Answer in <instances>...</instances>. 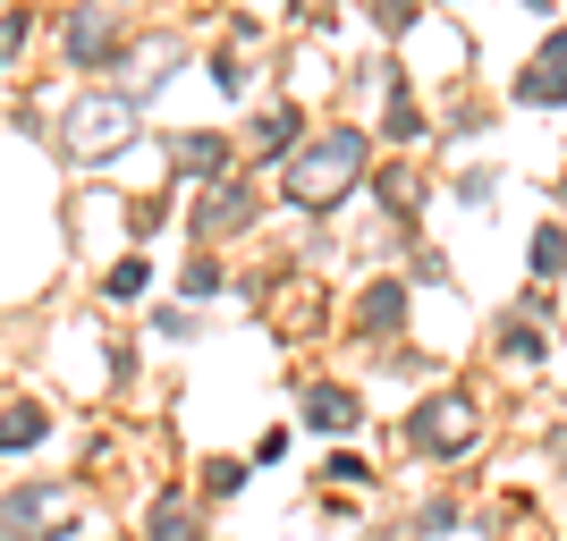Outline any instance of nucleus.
Wrapping results in <instances>:
<instances>
[{"mask_svg": "<svg viewBox=\"0 0 567 541\" xmlns=\"http://www.w3.org/2000/svg\"><path fill=\"white\" fill-rule=\"evenodd\" d=\"M373 162H381L373 127H364V118H331V127H313V136L280 162V204L297 220H339L355 195H364Z\"/></svg>", "mask_w": 567, "mask_h": 541, "instance_id": "f257e3e1", "label": "nucleus"}, {"mask_svg": "<svg viewBox=\"0 0 567 541\" xmlns=\"http://www.w3.org/2000/svg\"><path fill=\"white\" fill-rule=\"evenodd\" d=\"M399 440H406V457H424V466H457V457L483 448V406H474L466 389H424V398L406 406Z\"/></svg>", "mask_w": 567, "mask_h": 541, "instance_id": "f03ea898", "label": "nucleus"}, {"mask_svg": "<svg viewBox=\"0 0 567 541\" xmlns=\"http://www.w3.org/2000/svg\"><path fill=\"white\" fill-rule=\"evenodd\" d=\"M51 136H60V153H69V162L94 169V162H118V153L144 136V111L118 94V85H94V94H76V102H69V118H60Z\"/></svg>", "mask_w": 567, "mask_h": 541, "instance_id": "7ed1b4c3", "label": "nucleus"}, {"mask_svg": "<svg viewBox=\"0 0 567 541\" xmlns=\"http://www.w3.org/2000/svg\"><path fill=\"white\" fill-rule=\"evenodd\" d=\"M406 322H415V280H406V271H364L355 296H348V339L390 355L406 339Z\"/></svg>", "mask_w": 567, "mask_h": 541, "instance_id": "20e7f679", "label": "nucleus"}, {"mask_svg": "<svg viewBox=\"0 0 567 541\" xmlns=\"http://www.w3.org/2000/svg\"><path fill=\"white\" fill-rule=\"evenodd\" d=\"M76 524H85L76 482H18V491H0V541H76Z\"/></svg>", "mask_w": 567, "mask_h": 541, "instance_id": "39448f33", "label": "nucleus"}, {"mask_svg": "<svg viewBox=\"0 0 567 541\" xmlns=\"http://www.w3.org/2000/svg\"><path fill=\"white\" fill-rule=\"evenodd\" d=\"M262 220V187H255V169H229V178H213V187L187 204V237L204 246V254H220L229 237H246Z\"/></svg>", "mask_w": 567, "mask_h": 541, "instance_id": "423d86ee", "label": "nucleus"}, {"mask_svg": "<svg viewBox=\"0 0 567 541\" xmlns=\"http://www.w3.org/2000/svg\"><path fill=\"white\" fill-rule=\"evenodd\" d=\"M60 60L76 76H111L127 60V25H118V0H69V18H60Z\"/></svg>", "mask_w": 567, "mask_h": 541, "instance_id": "0eeeda50", "label": "nucleus"}, {"mask_svg": "<svg viewBox=\"0 0 567 541\" xmlns=\"http://www.w3.org/2000/svg\"><path fill=\"white\" fill-rule=\"evenodd\" d=\"M432 136H441V127H432V102L415 94V69H406V60H390L381 102H373V144H381V153H424Z\"/></svg>", "mask_w": 567, "mask_h": 541, "instance_id": "6e6552de", "label": "nucleus"}, {"mask_svg": "<svg viewBox=\"0 0 567 541\" xmlns=\"http://www.w3.org/2000/svg\"><path fill=\"white\" fill-rule=\"evenodd\" d=\"M364 187H373V204H381V220H390V237H399V246H415V237H424L432 178H424V162H415V153H381Z\"/></svg>", "mask_w": 567, "mask_h": 541, "instance_id": "1a4fd4ad", "label": "nucleus"}, {"mask_svg": "<svg viewBox=\"0 0 567 541\" xmlns=\"http://www.w3.org/2000/svg\"><path fill=\"white\" fill-rule=\"evenodd\" d=\"M306 94H280V102H262L255 118H246V144H237V162L246 169H280L297 144H306Z\"/></svg>", "mask_w": 567, "mask_h": 541, "instance_id": "9d476101", "label": "nucleus"}, {"mask_svg": "<svg viewBox=\"0 0 567 541\" xmlns=\"http://www.w3.org/2000/svg\"><path fill=\"white\" fill-rule=\"evenodd\" d=\"M162 169L178 178V187H213V178L237 169V136H220V127H169L162 136Z\"/></svg>", "mask_w": 567, "mask_h": 541, "instance_id": "9b49d317", "label": "nucleus"}, {"mask_svg": "<svg viewBox=\"0 0 567 541\" xmlns=\"http://www.w3.org/2000/svg\"><path fill=\"white\" fill-rule=\"evenodd\" d=\"M297 424H306L313 440H355V431H364V389L313 373L306 389H297Z\"/></svg>", "mask_w": 567, "mask_h": 541, "instance_id": "f8f14e48", "label": "nucleus"}, {"mask_svg": "<svg viewBox=\"0 0 567 541\" xmlns=\"http://www.w3.org/2000/svg\"><path fill=\"white\" fill-rule=\"evenodd\" d=\"M508 102L517 111H567V25H550L525 69H508Z\"/></svg>", "mask_w": 567, "mask_h": 541, "instance_id": "ddd939ff", "label": "nucleus"}, {"mask_svg": "<svg viewBox=\"0 0 567 541\" xmlns=\"http://www.w3.org/2000/svg\"><path fill=\"white\" fill-rule=\"evenodd\" d=\"M492 355L499 364H517V373H534V364H550V330H543V313H499V330H492Z\"/></svg>", "mask_w": 567, "mask_h": 541, "instance_id": "4468645a", "label": "nucleus"}, {"mask_svg": "<svg viewBox=\"0 0 567 541\" xmlns=\"http://www.w3.org/2000/svg\"><path fill=\"white\" fill-rule=\"evenodd\" d=\"M499 187H508V169H499V162H466V169L450 178V204H457V212H474V220H483V212L499 204Z\"/></svg>", "mask_w": 567, "mask_h": 541, "instance_id": "2eb2a0df", "label": "nucleus"}, {"mask_svg": "<svg viewBox=\"0 0 567 541\" xmlns=\"http://www.w3.org/2000/svg\"><path fill=\"white\" fill-rule=\"evenodd\" d=\"M525 271H534V288L567 280V220H543V229L525 237Z\"/></svg>", "mask_w": 567, "mask_h": 541, "instance_id": "dca6fc26", "label": "nucleus"}, {"mask_svg": "<svg viewBox=\"0 0 567 541\" xmlns=\"http://www.w3.org/2000/svg\"><path fill=\"white\" fill-rule=\"evenodd\" d=\"M144 541H204V524H195V499H187V491H162L153 508H144Z\"/></svg>", "mask_w": 567, "mask_h": 541, "instance_id": "f3484780", "label": "nucleus"}, {"mask_svg": "<svg viewBox=\"0 0 567 541\" xmlns=\"http://www.w3.org/2000/svg\"><path fill=\"white\" fill-rule=\"evenodd\" d=\"M213 296H229V262L195 246V254L178 262V305H213Z\"/></svg>", "mask_w": 567, "mask_h": 541, "instance_id": "a211bd4d", "label": "nucleus"}, {"mask_svg": "<svg viewBox=\"0 0 567 541\" xmlns=\"http://www.w3.org/2000/svg\"><path fill=\"white\" fill-rule=\"evenodd\" d=\"M43 440H51V406H34V398L0 406V457H9V448H43Z\"/></svg>", "mask_w": 567, "mask_h": 541, "instance_id": "6ab92c4d", "label": "nucleus"}, {"mask_svg": "<svg viewBox=\"0 0 567 541\" xmlns=\"http://www.w3.org/2000/svg\"><path fill=\"white\" fill-rule=\"evenodd\" d=\"M204 76H213V94H220V102H246V94H255V60H246L237 43H220L213 60H204Z\"/></svg>", "mask_w": 567, "mask_h": 541, "instance_id": "aec40b11", "label": "nucleus"}, {"mask_svg": "<svg viewBox=\"0 0 567 541\" xmlns=\"http://www.w3.org/2000/svg\"><path fill=\"white\" fill-rule=\"evenodd\" d=\"M102 296H111V305H136V296H153V254H118L111 271H102Z\"/></svg>", "mask_w": 567, "mask_h": 541, "instance_id": "412c9836", "label": "nucleus"}, {"mask_svg": "<svg viewBox=\"0 0 567 541\" xmlns=\"http://www.w3.org/2000/svg\"><path fill=\"white\" fill-rule=\"evenodd\" d=\"M364 18H373V34L406 43V34H415V25L432 18V0H364Z\"/></svg>", "mask_w": 567, "mask_h": 541, "instance_id": "4be33fe9", "label": "nucleus"}, {"mask_svg": "<svg viewBox=\"0 0 567 541\" xmlns=\"http://www.w3.org/2000/svg\"><path fill=\"white\" fill-rule=\"evenodd\" d=\"M153 339H162V347H195V339H204V322H195V305H178V296H162V305H153Z\"/></svg>", "mask_w": 567, "mask_h": 541, "instance_id": "5701e85b", "label": "nucleus"}, {"mask_svg": "<svg viewBox=\"0 0 567 541\" xmlns=\"http://www.w3.org/2000/svg\"><path fill=\"white\" fill-rule=\"evenodd\" d=\"M25 43H34V9H25V0H9V9H0V76L25 60Z\"/></svg>", "mask_w": 567, "mask_h": 541, "instance_id": "b1692460", "label": "nucleus"}, {"mask_svg": "<svg viewBox=\"0 0 567 541\" xmlns=\"http://www.w3.org/2000/svg\"><path fill=\"white\" fill-rule=\"evenodd\" d=\"M322 482H331V491H373L381 474H373V457H355V448H331V466H322Z\"/></svg>", "mask_w": 567, "mask_h": 541, "instance_id": "393cba45", "label": "nucleus"}, {"mask_svg": "<svg viewBox=\"0 0 567 541\" xmlns=\"http://www.w3.org/2000/svg\"><path fill=\"white\" fill-rule=\"evenodd\" d=\"M373 364H381V373H399V381H432V373H441V355H432V347H415V339H399V347H390V355H373Z\"/></svg>", "mask_w": 567, "mask_h": 541, "instance_id": "a878e982", "label": "nucleus"}, {"mask_svg": "<svg viewBox=\"0 0 567 541\" xmlns=\"http://www.w3.org/2000/svg\"><path fill=\"white\" fill-rule=\"evenodd\" d=\"M246 482H255V466H246V457H204V499H237Z\"/></svg>", "mask_w": 567, "mask_h": 541, "instance_id": "bb28decb", "label": "nucleus"}, {"mask_svg": "<svg viewBox=\"0 0 567 541\" xmlns=\"http://www.w3.org/2000/svg\"><path fill=\"white\" fill-rule=\"evenodd\" d=\"M450 533H457V499L432 491L424 508H415V541H450Z\"/></svg>", "mask_w": 567, "mask_h": 541, "instance_id": "cd10ccee", "label": "nucleus"}, {"mask_svg": "<svg viewBox=\"0 0 567 541\" xmlns=\"http://www.w3.org/2000/svg\"><path fill=\"white\" fill-rule=\"evenodd\" d=\"M162 229H169V212L153 204V195H136V204H127V237H136V246H153Z\"/></svg>", "mask_w": 567, "mask_h": 541, "instance_id": "c85d7f7f", "label": "nucleus"}, {"mask_svg": "<svg viewBox=\"0 0 567 541\" xmlns=\"http://www.w3.org/2000/svg\"><path fill=\"white\" fill-rule=\"evenodd\" d=\"M415 280L441 288V280H450V254H441V246H415Z\"/></svg>", "mask_w": 567, "mask_h": 541, "instance_id": "c756f323", "label": "nucleus"}, {"mask_svg": "<svg viewBox=\"0 0 567 541\" xmlns=\"http://www.w3.org/2000/svg\"><path fill=\"white\" fill-rule=\"evenodd\" d=\"M280 457H288V424H271V431L255 440V466H280Z\"/></svg>", "mask_w": 567, "mask_h": 541, "instance_id": "7c9ffc66", "label": "nucleus"}, {"mask_svg": "<svg viewBox=\"0 0 567 541\" xmlns=\"http://www.w3.org/2000/svg\"><path fill=\"white\" fill-rule=\"evenodd\" d=\"M331 9H339V0H288V25H322Z\"/></svg>", "mask_w": 567, "mask_h": 541, "instance_id": "2f4dec72", "label": "nucleus"}, {"mask_svg": "<svg viewBox=\"0 0 567 541\" xmlns=\"http://www.w3.org/2000/svg\"><path fill=\"white\" fill-rule=\"evenodd\" d=\"M508 9H525V18H559L567 0H508Z\"/></svg>", "mask_w": 567, "mask_h": 541, "instance_id": "473e14b6", "label": "nucleus"}, {"mask_svg": "<svg viewBox=\"0 0 567 541\" xmlns=\"http://www.w3.org/2000/svg\"><path fill=\"white\" fill-rule=\"evenodd\" d=\"M550 466H559V482H567V424L550 431Z\"/></svg>", "mask_w": 567, "mask_h": 541, "instance_id": "72a5a7b5", "label": "nucleus"}, {"mask_svg": "<svg viewBox=\"0 0 567 541\" xmlns=\"http://www.w3.org/2000/svg\"><path fill=\"white\" fill-rule=\"evenodd\" d=\"M118 9H153V0H118Z\"/></svg>", "mask_w": 567, "mask_h": 541, "instance_id": "f704fd0d", "label": "nucleus"}, {"mask_svg": "<svg viewBox=\"0 0 567 541\" xmlns=\"http://www.w3.org/2000/svg\"><path fill=\"white\" fill-rule=\"evenodd\" d=\"M441 9H457V0H441Z\"/></svg>", "mask_w": 567, "mask_h": 541, "instance_id": "c9c22d12", "label": "nucleus"}]
</instances>
